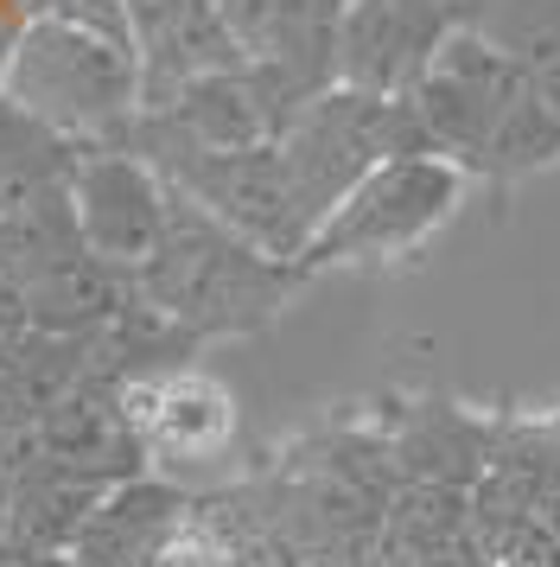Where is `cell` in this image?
I'll return each mask as SVG.
<instances>
[{
    "mask_svg": "<svg viewBox=\"0 0 560 567\" xmlns=\"http://www.w3.org/2000/svg\"><path fill=\"white\" fill-rule=\"evenodd\" d=\"M178 523H185V491L159 478H122L90 504L71 542V567H147Z\"/></svg>",
    "mask_w": 560,
    "mask_h": 567,
    "instance_id": "cell-8",
    "label": "cell"
},
{
    "mask_svg": "<svg viewBox=\"0 0 560 567\" xmlns=\"http://www.w3.org/2000/svg\"><path fill=\"white\" fill-rule=\"evenodd\" d=\"M51 20H64L76 32H96V39H115V45H134V27H127V0H51Z\"/></svg>",
    "mask_w": 560,
    "mask_h": 567,
    "instance_id": "cell-14",
    "label": "cell"
},
{
    "mask_svg": "<svg viewBox=\"0 0 560 567\" xmlns=\"http://www.w3.org/2000/svg\"><path fill=\"white\" fill-rule=\"evenodd\" d=\"M25 13L20 0H0V83H7V64H13V52H20V32H25Z\"/></svg>",
    "mask_w": 560,
    "mask_h": 567,
    "instance_id": "cell-17",
    "label": "cell"
},
{
    "mask_svg": "<svg viewBox=\"0 0 560 567\" xmlns=\"http://www.w3.org/2000/svg\"><path fill=\"white\" fill-rule=\"evenodd\" d=\"M465 179L453 159L439 154H402L376 159L363 179L325 210V224L312 230L300 249V268H382V261H407L414 249H427L433 236L453 224Z\"/></svg>",
    "mask_w": 560,
    "mask_h": 567,
    "instance_id": "cell-3",
    "label": "cell"
},
{
    "mask_svg": "<svg viewBox=\"0 0 560 567\" xmlns=\"http://www.w3.org/2000/svg\"><path fill=\"white\" fill-rule=\"evenodd\" d=\"M560 159V115L535 90L516 96L497 134H490V154H484V173L490 179H522V173H541V166H554Z\"/></svg>",
    "mask_w": 560,
    "mask_h": 567,
    "instance_id": "cell-13",
    "label": "cell"
},
{
    "mask_svg": "<svg viewBox=\"0 0 560 567\" xmlns=\"http://www.w3.org/2000/svg\"><path fill=\"white\" fill-rule=\"evenodd\" d=\"M274 7L280 0H210V13H217L224 32L242 45V58L261 52V39H268V27H274Z\"/></svg>",
    "mask_w": 560,
    "mask_h": 567,
    "instance_id": "cell-15",
    "label": "cell"
},
{
    "mask_svg": "<svg viewBox=\"0 0 560 567\" xmlns=\"http://www.w3.org/2000/svg\"><path fill=\"white\" fill-rule=\"evenodd\" d=\"M0 90L76 147H115L127 122L141 115V58L134 45H115V39H96V32H76L39 13L25 20Z\"/></svg>",
    "mask_w": 560,
    "mask_h": 567,
    "instance_id": "cell-2",
    "label": "cell"
},
{
    "mask_svg": "<svg viewBox=\"0 0 560 567\" xmlns=\"http://www.w3.org/2000/svg\"><path fill=\"white\" fill-rule=\"evenodd\" d=\"M300 281H305L300 261H280L268 249H255L249 236H236L229 224H217L185 192H173L166 236H159L153 261L134 275L141 300L153 312H166L185 338L255 332V326H268L293 300Z\"/></svg>",
    "mask_w": 560,
    "mask_h": 567,
    "instance_id": "cell-1",
    "label": "cell"
},
{
    "mask_svg": "<svg viewBox=\"0 0 560 567\" xmlns=\"http://www.w3.org/2000/svg\"><path fill=\"white\" fill-rule=\"evenodd\" d=\"M178 7L185 0H127V27H134V52L147 45V39H159V32L178 20Z\"/></svg>",
    "mask_w": 560,
    "mask_h": 567,
    "instance_id": "cell-16",
    "label": "cell"
},
{
    "mask_svg": "<svg viewBox=\"0 0 560 567\" xmlns=\"http://www.w3.org/2000/svg\"><path fill=\"white\" fill-rule=\"evenodd\" d=\"M25 307V326L32 332H51V338H96L115 312L134 300V275L115 268V261L76 249L64 256L58 268L32 275L25 287H13Z\"/></svg>",
    "mask_w": 560,
    "mask_h": 567,
    "instance_id": "cell-9",
    "label": "cell"
},
{
    "mask_svg": "<svg viewBox=\"0 0 560 567\" xmlns=\"http://www.w3.org/2000/svg\"><path fill=\"white\" fill-rule=\"evenodd\" d=\"M76 154H83L76 141L51 134L39 115H25L0 90V205H13L25 192H45V185H71Z\"/></svg>",
    "mask_w": 560,
    "mask_h": 567,
    "instance_id": "cell-12",
    "label": "cell"
},
{
    "mask_svg": "<svg viewBox=\"0 0 560 567\" xmlns=\"http://www.w3.org/2000/svg\"><path fill=\"white\" fill-rule=\"evenodd\" d=\"M446 32H453L446 0H351L338 27V83L407 96Z\"/></svg>",
    "mask_w": 560,
    "mask_h": 567,
    "instance_id": "cell-6",
    "label": "cell"
},
{
    "mask_svg": "<svg viewBox=\"0 0 560 567\" xmlns=\"http://www.w3.org/2000/svg\"><path fill=\"white\" fill-rule=\"evenodd\" d=\"M20 7H25V13H32V20H39V13H45L51 0H20Z\"/></svg>",
    "mask_w": 560,
    "mask_h": 567,
    "instance_id": "cell-20",
    "label": "cell"
},
{
    "mask_svg": "<svg viewBox=\"0 0 560 567\" xmlns=\"http://www.w3.org/2000/svg\"><path fill=\"white\" fill-rule=\"evenodd\" d=\"M71 205H76V230L90 243V256L141 275L153 261V249H159V236H166L173 185L127 147H83L71 173Z\"/></svg>",
    "mask_w": 560,
    "mask_h": 567,
    "instance_id": "cell-5",
    "label": "cell"
},
{
    "mask_svg": "<svg viewBox=\"0 0 560 567\" xmlns=\"http://www.w3.org/2000/svg\"><path fill=\"white\" fill-rule=\"evenodd\" d=\"M522 90H529V83L516 78V64H509L478 27H453L439 39V52L427 58V71L414 78L407 103L421 115L433 154L453 159L458 173H484L490 134H497V122L516 109Z\"/></svg>",
    "mask_w": 560,
    "mask_h": 567,
    "instance_id": "cell-4",
    "label": "cell"
},
{
    "mask_svg": "<svg viewBox=\"0 0 560 567\" xmlns=\"http://www.w3.org/2000/svg\"><path fill=\"white\" fill-rule=\"evenodd\" d=\"M497 567H560V548H548V542H522V548H509Z\"/></svg>",
    "mask_w": 560,
    "mask_h": 567,
    "instance_id": "cell-18",
    "label": "cell"
},
{
    "mask_svg": "<svg viewBox=\"0 0 560 567\" xmlns=\"http://www.w3.org/2000/svg\"><path fill=\"white\" fill-rule=\"evenodd\" d=\"M76 249H90V243L76 230L71 185H45V192H25L13 205H0V281L7 287H25L32 275L58 268Z\"/></svg>",
    "mask_w": 560,
    "mask_h": 567,
    "instance_id": "cell-10",
    "label": "cell"
},
{
    "mask_svg": "<svg viewBox=\"0 0 560 567\" xmlns=\"http://www.w3.org/2000/svg\"><path fill=\"white\" fill-rule=\"evenodd\" d=\"M134 434L153 460L166 465H210L229 453L236 440V402L217 377L204 370H166V377H147L122 395Z\"/></svg>",
    "mask_w": 560,
    "mask_h": 567,
    "instance_id": "cell-7",
    "label": "cell"
},
{
    "mask_svg": "<svg viewBox=\"0 0 560 567\" xmlns=\"http://www.w3.org/2000/svg\"><path fill=\"white\" fill-rule=\"evenodd\" d=\"M484 7H490V0H446V13H453V27H471V20H478Z\"/></svg>",
    "mask_w": 560,
    "mask_h": 567,
    "instance_id": "cell-19",
    "label": "cell"
},
{
    "mask_svg": "<svg viewBox=\"0 0 560 567\" xmlns=\"http://www.w3.org/2000/svg\"><path fill=\"white\" fill-rule=\"evenodd\" d=\"M471 27L516 64L541 103L560 115V0H490Z\"/></svg>",
    "mask_w": 560,
    "mask_h": 567,
    "instance_id": "cell-11",
    "label": "cell"
}]
</instances>
